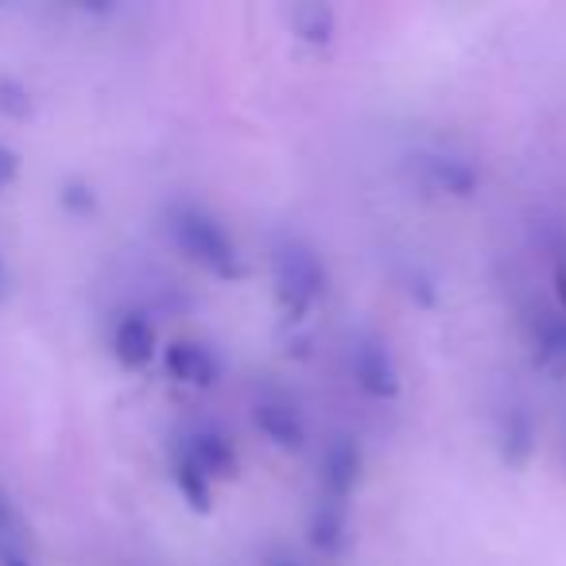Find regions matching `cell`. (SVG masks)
I'll return each instance as SVG.
<instances>
[{
	"label": "cell",
	"instance_id": "cell-1",
	"mask_svg": "<svg viewBox=\"0 0 566 566\" xmlns=\"http://www.w3.org/2000/svg\"><path fill=\"white\" fill-rule=\"evenodd\" d=\"M167 233H171L175 249L190 260V264L206 268L218 280L233 283L244 275V260L237 241L229 237V229L221 226L213 213H206L202 206H171L167 213Z\"/></svg>",
	"mask_w": 566,
	"mask_h": 566
},
{
	"label": "cell",
	"instance_id": "cell-2",
	"mask_svg": "<svg viewBox=\"0 0 566 566\" xmlns=\"http://www.w3.org/2000/svg\"><path fill=\"white\" fill-rule=\"evenodd\" d=\"M275 303L287 318H303L326 292V268L307 244H280L272 260Z\"/></svg>",
	"mask_w": 566,
	"mask_h": 566
},
{
	"label": "cell",
	"instance_id": "cell-3",
	"mask_svg": "<svg viewBox=\"0 0 566 566\" xmlns=\"http://www.w3.org/2000/svg\"><path fill=\"white\" fill-rule=\"evenodd\" d=\"M354 380L361 385L365 396L373 400H396L400 396V369H396V357L388 349L385 338H357L354 342Z\"/></svg>",
	"mask_w": 566,
	"mask_h": 566
},
{
	"label": "cell",
	"instance_id": "cell-4",
	"mask_svg": "<svg viewBox=\"0 0 566 566\" xmlns=\"http://www.w3.org/2000/svg\"><path fill=\"white\" fill-rule=\"evenodd\" d=\"M361 442L354 434H334L326 442V454H323V493L326 496H338V501H349V493L357 489L361 481Z\"/></svg>",
	"mask_w": 566,
	"mask_h": 566
},
{
	"label": "cell",
	"instance_id": "cell-5",
	"mask_svg": "<svg viewBox=\"0 0 566 566\" xmlns=\"http://www.w3.org/2000/svg\"><path fill=\"white\" fill-rule=\"evenodd\" d=\"M164 369L167 377L182 380V385H195V388H210L218 385L221 377V365L202 342H171L164 349Z\"/></svg>",
	"mask_w": 566,
	"mask_h": 566
},
{
	"label": "cell",
	"instance_id": "cell-6",
	"mask_svg": "<svg viewBox=\"0 0 566 566\" xmlns=\"http://www.w3.org/2000/svg\"><path fill=\"white\" fill-rule=\"evenodd\" d=\"M252 427L280 450H303V442H307V427H303V416L292 403H275V400L252 403Z\"/></svg>",
	"mask_w": 566,
	"mask_h": 566
},
{
	"label": "cell",
	"instance_id": "cell-7",
	"mask_svg": "<svg viewBox=\"0 0 566 566\" xmlns=\"http://www.w3.org/2000/svg\"><path fill=\"white\" fill-rule=\"evenodd\" d=\"M113 357H117L125 369H144L156 357L159 342H156V326L144 315H125L117 326H113Z\"/></svg>",
	"mask_w": 566,
	"mask_h": 566
},
{
	"label": "cell",
	"instance_id": "cell-8",
	"mask_svg": "<svg viewBox=\"0 0 566 566\" xmlns=\"http://www.w3.org/2000/svg\"><path fill=\"white\" fill-rule=\"evenodd\" d=\"M346 535H349V501L323 493L315 512H311V527H307L311 547L323 551V555H334V551L346 547Z\"/></svg>",
	"mask_w": 566,
	"mask_h": 566
},
{
	"label": "cell",
	"instance_id": "cell-9",
	"mask_svg": "<svg viewBox=\"0 0 566 566\" xmlns=\"http://www.w3.org/2000/svg\"><path fill=\"white\" fill-rule=\"evenodd\" d=\"M182 454H187L210 481L233 478L237 473V450L221 431H195L182 442Z\"/></svg>",
	"mask_w": 566,
	"mask_h": 566
},
{
	"label": "cell",
	"instance_id": "cell-10",
	"mask_svg": "<svg viewBox=\"0 0 566 566\" xmlns=\"http://www.w3.org/2000/svg\"><path fill=\"white\" fill-rule=\"evenodd\" d=\"M535 454V419L527 408H509V416H504L501 423V458L509 465H516V470H524L527 462H532Z\"/></svg>",
	"mask_w": 566,
	"mask_h": 566
},
{
	"label": "cell",
	"instance_id": "cell-11",
	"mask_svg": "<svg viewBox=\"0 0 566 566\" xmlns=\"http://www.w3.org/2000/svg\"><path fill=\"white\" fill-rule=\"evenodd\" d=\"M427 179L454 198H473L481 187L478 167H473L465 156H431L427 159Z\"/></svg>",
	"mask_w": 566,
	"mask_h": 566
},
{
	"label": "cell",
	"instance_id": "cell-12",
	"mask_svg": "<svg viewBox=\"0 0 566 566\" xmlns=\"http://www.w3.org/2000/svg\"><path fill=\"white\" fill-rule=\"evenodd\" d=\"M292 32H295V40L311 43V48H326V43L334 40V32H338V17H334L331 4H318V0H311V4H295L292 9Z\"/></svg>",
	"mask_w": 566,
	"mask_h": 566
},
{
	"label": "cell",
	"instance_id": "cell-13",
	"mask_svg": "<svg viewBox=\"0 0 566 566\" xmlns=\"http://www.w3.org/2000/svg\"><path fill=\"white\" fill-rule=\"evenodd\" d=\"M175 485H179L182 501H187L195 512H210L213 509V481L206 478V473L198 470V465L190 462L182 450H179V458H175Z\"/></svg>",
	"mask_w": 566,
	"mask_h": 566
},
{
	"label": "cell",
	"instance_id": "cell-14",
	"mask_svg": "<svg viewBox=\"0 0 566 566\" xmlns=\"http://www.w3.org/2000/svg\"><path fill=\"white\" fill-rule=\"evenodd\" d=\"M535 357L547 365L566 361V318H547L535 334Z\"/></svg>",
	"mask_w": 566,
	"mask_h": 566
},
{
	"label": "cell",
	"instance_id": "cell-15",
	"mask_svg": "<svg viewBox=\"0 0 566 566\" xmlns=\"http://www.w3.org/2000/svg\"><path fill=\"white\" fill-rule=\"evenodd\" d=\"M32 90L17 78H0V113L9 120H28L32 117Z\"/></svg>",
	"mask_w": 566,
	"mask_h": 566
},
{
	"label": "cell",
	"instance_id": "cell-16",
	"mask_svg": "<svg viewBox=\"0 0 566 566\" xmlns=\"http://www.w3.org/2000/svg\"><path fill=\"white\" fill-rule=\"evenodd\" d=\"M63 210L66 213H74V218H90V213L97 210V195H94V187L90 182H82V179H66V187H63Z\"/></svg>",
	"mask_w": 566,
	"mask_h": 566
},
{
	"label": "cell",
	"instance_id": "cell-17",
	"mask_svg": "<svg viewBox=\"0 0 566 566\" xmlns=\"http://www.w3.org/2000/svg\"><path fill=\"white\" fill-rule=\"evenodd\" d=\"M17 175H20V156L9 148V144H0V190L9 187Z\"/></svg>",
	"mask_w": 566,
	"mask_h": 566
},
{
	"label": "cell",
	"instance_id": "cell-18",
	"mask_svg": "<svg viewBox=\"0 0 566 566\" xmlns=\"http://www.w3.org/2000/svg\"><path fill=\"white\" fill-rule=\"evenodd\" d=\"M0 566H32V558H28L12 539H0Z\"/></svg>",
	"mask_w": 566,
	"mask_h": 566
},
{
	"label": "cell",
	"instance_id": "cell-19",
	"mask_svg": "<svg viewBox=\"0 0 566 566\" xmlns=\"http://www.w3.org/2000/svg\"><path fill=\"white\" fill-rule=\"evenodd\" d=\"M555 303H558V311H566V252L558 256V264H555Z\"/></svg>",
	"mask_w": 566,
	"mask_h": 566
},
{
	"label": "cell",
	"instance_id": "cell-20",
	"mask_svg": "<svg viewBox=\"0 0 566 566\" xmlns=\"http://www.w3.org/2000/svg\"><path fill=\"white\" fill-rule=\"evenodd\" d=\"M9 292H12V272H9V264H4V256H0V303L9 300Z\"/></svg>",
	"mask_w": 566,
	"mask_h": 566
},
{
	"label": "cell",
	"instance_id": "cell-21",
	"mask_svg": "<svg viewBox=\"0 0 566 566\" xmlns=\"http://www.w3.org/2000/svg\"><path fill=\"white\" fill-rule=\"evenodd\" d=\"M9 527H12V509H9V501L0 496V539H9Z\"/></svg>",
	"mask_w": 566,
	"mask_h": 566
},
{
	"label": "cell",
	"instance_id": "cell-22",
	"mask_svg": "<svg viewBox=\"0 0 566 566\" xmlns=\"http://www.w3.org/2000/svg\"><path fill=\"white\" fill-rule=\"evenodd\" d=\"M268 566H303V563H300V558H292V555H275Z\"/></svg>",
	"mask_w": 566,
	"mask_h": 566
}]
</instances>
